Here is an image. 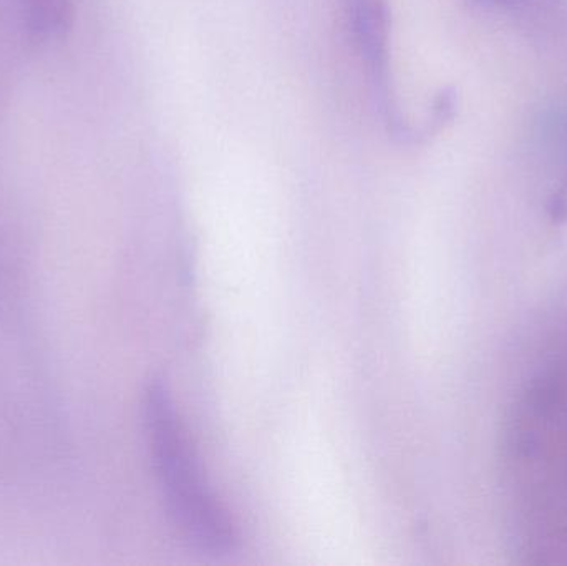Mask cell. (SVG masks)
Returning <instances> with one entry per match:
<instances>
[{"label":"cell","mask_w":567,"mask_h":566,"mask_svg":"<svg viewBox=\"0 0 567 566\" xmlns=\"http://www.w3.org/2000/svg\"><path fill=\"white\" fill-rule=\"evenodd\" d=\"M143 422L153 471L179 535L205 554L235 550V522L206 478L172 391L162 379L146 385Z\"/></svg>","instance_id":"cell-1"},{"label":"cell","mask_w":567,"mask_h":566,"mask_svg":"<svg viewBox=\"0 0 567 566\" xmlns=\"http://www.w3.org/2000/svg\"><path fill=\"white\" fill-rule=\"evenodd\" d=\"M350 42L369 73L380 109L393 130H403L390 86L389 0H343Z\"/></svg>","instance_id":"cell-2"},{"label":"cell","mask_w":567,"mask_h":566,"mask_svg":"<svg viewBox=\"0 0 567 566\" xmlns=\"http://www.w3.org/2000/svg\"><path fill=\"white\" fill-rule=\"evenodd\" d=\"M476 2L492 3V6H495V3L512 2V0H476Z\"/></svg>","instance_id":"cell-3"}]
</instances>
